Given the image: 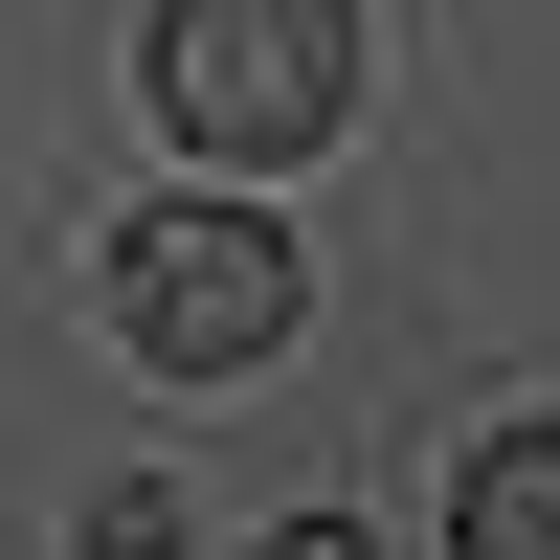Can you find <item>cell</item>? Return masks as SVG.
<instances>
[{
	"label": "cell",
	"instance_id": "1",
	"mask_svg": "<svg viewBox=\"0 0 560 560\" xmlns=\"http://www.w3.org/2000/svg\"><path fill=\"white\" fill-rule=\"evenodd\" d=\"M359 113V0H158V135L179 158H314Z\"/></svg>",
	"mask_w": 560,
	"mask_h": 560
},
{
	"label": "cell",
	"instance_id": "4",
	"mask_svg": "<svg viewBox=\"0 0 560 560\" xmlns=\"http://www.w3.org/2000/svg\"><path fill=\"white\" fill-rule=\"evenodd\" d=\"M269 560H359V516H292V538H269Z\"/></svg>",
	"mask_w": 560,
	"mask_h": 560
},
{
	"label": "cell",
	"instance_id": "2",
	"mask_svg": "<svg viewBox=\"0 0 560 560\" xmlns=\"http://www.w3.org/2000/svg\"><path fill=\"white\" fill-rule=\"evenodd\" d=\"M292 314H314V269H292L269 202H135L113 224V337L158 359V382H247Z\"/></svg>",
	"mask_w": 560,
	"mask_h": 560
},
{
	"label": "cell",
	"instance_id": "3",
	"mask_svg": "<svg viewBox=\"0 0 560 560\" xmlns=\"http://www.w3.org/2000/svg\"><path fill=\"white\" fill-rule=\"evenodd\" d=\"M448 560H560V427H493L448 471Z\"/></svg>",
	"mask_w": 560,
	"mask_h": 560
}]
</instances>
